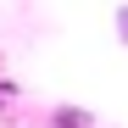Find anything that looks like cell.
Here are the masks:
<instances>
[{
    "label": "cell",
    "mask_w": 128,
    "mask_h": 128,
    "mask_svg": "<svg viewBox=\"0 0 128 128\" xmlns=\"http://www.w3.org/2000/svg\"><path fill=\"white\" fill-rule=\"evenodd\" d=\"M56 128H89V112H72V106H61V112H56Z\"/></svg>",
    "instance_id": "1"
},
{
    "label": "cell",
    "mask_w": 128,
    "mask_h": 128,
    "mask_svg": "<svg viewBox=\"0 0 128 128\" xmlns=\"http://www.w3.org/2000/svg\"><path fill=\"white\" fill-rule=\"evenodd\" d=\"M117 39L128 45V6H117Z\"/></svg>",
    "instance_id": "2"
}]
</instances>
